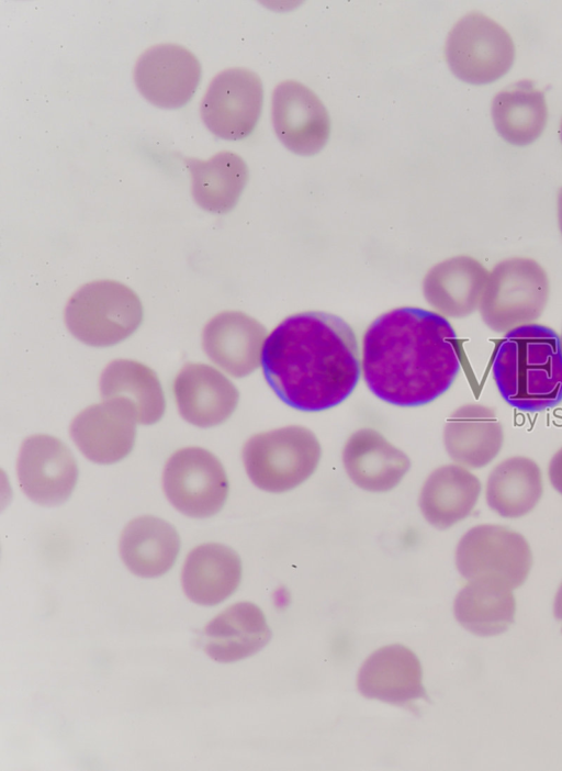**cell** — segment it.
<instances>
[{
    "mask_svg": "<svg viewBox=\"0 0 562 771\" xmlns=\"http://www.w3.org/2000/svg\"><path fill=\"white\" fill-rule=\"evenodd\" d=\"M461 368L457 334L441 314L420 308L389 311L367 328L361 369L370 391L396 406L428 404Z\"/></svg>",
    "mask_w": 562,
    "mask_h": 771,
    "instance_id": "6da1fadb",
    "label": "cell"
},
{
    "mask_svg": "<svg viewBox=\"0 0 562 771\" xmlns=\"http://www.w3.org/2000/svg\"><path fill=\"white\" fill-rule=\"evenodd\" d=\"M260 362L277 396L304 412L325 411L344 402L361 372L353 329L325 312H303L283 320L265 339Z\"/></svg>",
    "mask_w": 562,
    "mask_h": 771,
    "instance_id": "7a4b0ae2",
    "label": "cell"
},
{
    "mask_svg": "<svg viewBox=\"0 0 562 771\" xmlns=\"http://www.w3.org/2000/svg\"><path fill=\"white\" fill-rule=\"evenodd\" d=\"M492 373L504 401L524 412H541L562 401V340L552 328L530 324L505 334Z\"/></svg>",
    "mask_w": 562,
    "mask_h": 771,
    "instance_id": "3957f363",
    "label": "cell"
},
{
    "mask_svg": "<svg viewBox=\"0 0 562 771\" xmlns=\"http://www.w3.org/2000/svg\"><path fill=\"white\" fill-rule=\"evenodd\" d=\"M322 457L315 434L299 425L255 434L241 450L250 481L260 490L283 493L305 482Z\"/></svg>",
    "mask_w": 562,
    "mask_h": 771,
    "instance_id": "277c9868",
    "label": "cell"
},
{
    "mask_svg": "<svg viewBox=\"0 0 562 771\" xmlns=\"http://www.w3.org/2000/svg\"><path fill=\"white\" fill-rule=\"evenodd\" d=\"M550 281L544 268L528 257H510L490 271L479 306L485 325L495 333L535 324L544 312Z\"/></svg>",
    "mask_w": 562,
    "mask_h": 771,
    "instance_id": "5b68a950",
    "label": "cell"
},
{
    "mask_svg": "<svg viewBox=\"0 0 562 771\" xmlns=\"http://www.w3.org/2000/svg\"><path fill=\"white\" fill-rule=\"evenodd\" d=\"M143 321V305L127 286L97 280L80 287L68 300L65 323L80 342L94 347L115 345L131 336Z\"/></svg>",
    "mask_w": 562,
    "mask_h": 771,
    "instance_id": "8992f818",
    "label": "cell"
},
{
    "mask_svg": "<svg viewBox=\"0 0 562 771\" xmlns=\"http://www.w3.org/2000/svg\"><path fill=\"white\" fill-rule=\"evenodd\" d=\"M532 560L525 536L498 524L470 528L456 549V566L464 579L499 582L513 590L525 583Z\"/></svg>",
    "mask_w": 562,
    "mask_h": 771,
    "instance_id": "52a82bcc",
    "label": "cell"
},
{
    "mask_svg": "<svg viewBox=\"0 0 562 771\" xmlns=\"http://www.w3.org/2000/svg\"><path fill=\"white\" fill-rule=\"evenodd\" d=\"M446 60L461 80L484 85L503 77L515 59V45L509 33L480 12L462 16L450 30Z\"/></svg>",
    "mask_w": 562,
    "mask_h": 771,
    "instance_id": "ba28073f",
    "label": "cell"
},
{
    "mask_svg": "<svg viewBox=\"0 0 562 771\" xmlns=\"http://www.w3.org/2000/svg\"><path fill=\"white\" fill-rule=\"evenodd\" d=\"M162 489L180 513L205 518L223 509L229 483L222 462L213 452L202 447H184L167 460Z\"/></svg>",
    "mask_w": 562,
    "mask_h": 771,
    "instance_id": "9c48e42d",
    "label": "cell"
},
{
    "mask_svg": "<svg viewBox=\"0 0 562 771\" xmlns=\"http://www.w3.org/2000/svg\"><path fill=\"white\" fill-rule=\"evenodd\" d=\"M263 103L261 79L254 71L234 67L216 75L201 101V118L217 137L237 141L249 136Z\"/></svg>",
    "mask_w": 562,
    "mask_h": 771,
    "instance_id": "30bf717a",
    "label": "cell"
},
{
    "mask_svg": "<svg viewBox=\"0 0 562 771\" xmlns=\"http://www.w3.org/2000/svg\"><path fill=\"white\" fill-rule=\"evenodd\" d=\"M16 474L21 490L33 502L55 506L71 495L78 466L68 447L57 437L36 434L20 447Z\"/></svg>",
    "mask_w": 562,
    "mask_h": 771,
    "instance_id": "8fae6325",
    "label": "cell"
},
{
    "mask_svg": "<svg viewBox=\"0 0 562 771\" xmlns=\"http://www.w3.org/2000/svg\"><path fill=\"white\" fill-rule=\"evenodd\" d=\"M271 120L280 142L297 155L317 154L329 138L327 109L314 91L295 80H284L274 88Z\"/></svg>",
    "mask_w": 562,
    "mask_h": 771,
    "instance_id": "7c38bea8",
    "label": "cell"
},
{
    "mask_svg": "<svg viewBox=\"0 0 562 771\" xmlns=\"http://www.w3.org/2000/svg\"><path fill=\"white\" fill-rule=\"evenodd\" d=\"M198 58L184 46L159 44L146 49L137 59L134 80L146 100L164 109L187 104L201 79Z\"/></svg>",
    "mask_w": 562,
    "mask_h": 771,
    "instance_id": "4fadbf2b",
    "label": "cell"
},
{
    "mask_svg": "<svg viewBox=\"0 0 562 771\" xmlns=\"http://www.w3.org/2000/svg\"><path fill=\"white\" fill-rule=\"evenodd\" d=\"M172 389L180 415L198 427L224 423L238 404L239 393L233 382L205 364H186Z\"/></svg>",
    "mask_w": 562,
    "mask_h": 771,
    "instance_id": "5bb4252c",
    "label": "cell"
},
{
    "mask_svg": "<svg viewBox=\"0 0 562 771\" xmlns=\"http://www.w3.org/2000/svg\"><path fill=\"white\" fill-rule=\"evenodd\" d=\"M423 670L417 656L407 647L384 646L362 663L358 673V689L367 699L406 706L426 699Z\"/></svg>",
    "mask_w": 562,
    "mask_h": 771,
    "instance_id": "9a60e30c",
    "label": "cell"
},
{
    "mask_svg": "<svg viewBox=\"0 0 562 771\" xmlns=\"http://www.w3.org/2000/svg\"><path fill=\"white\" fill-rule=\"evenodd\" d=\"M341 458L349 479L369 492L394 489L411 468L408 456L372 428L351 434L344 445Z\"/></svg>",
    "mask_w": 562,
    "mask_h": 771,
    "instance_id": "2e32d148",
    "label": "cell"
},
{
    "mask_svg": "<svg viewBox=\"0 0 562 771\" xmlns=\"http://www.w3.org/2000/svg\"><path fill=\"white\" fill-rule=\"evenodd\" d=\"M504 428L494 407L471 403L457 409L443 428L448 456L467 468H483L501 452Z\"/></svg>",
    "mask_w": 562,
    "mask_h": 771,
    "instance_id": "e0dca14e",
    "label": "cell"
},
{
    "mask_svg": "<svg viewBox=\"0 0 562 771\" xmlns=\"http://www.w3.org/2000/svg\"><path fill=\"white\" fill-rule=\"evenodd\" d=\"M100 393L103 402L122 409L136 423L155 424L165 413V395L156 372L136 360H112L101 373Z\"/></svg>",
    "mask_w": 562,
    "mask_h": 771,
    "instance_id": "ac0fdd59",
    "label": "cell"
},
{
    "mask_svg": "<svg viewBox=\"0 0 562 771\" xmlns=\"http://www.w3.org/2000/svg\"><path fill=\"white\" fill-rule=\"evenodd\" d=\"M135 421L122 409L102 402L83 409L70 424V436L92 462L111 465L125 458L136 438Z\"/></svg>",
    "mask_w": 562,
    "mask_h": 771,
    "instance_id": "d6986e66",
    "label": "cell"
},
{
    "mask_svg": "<svg viewBox=\"0 0 562 771\" xmlns=\"http://www.w3.org/2000/svg\"><path fill=\"white\" fill-rule=\"evenodd\" d=\"M271 629L261 608L252 602H237L212 618L203 629L204 652L218 662H235L262 649Z\"/></svg>",
    "mask_w": 562,
    "mask_h": 771,
    "instance_id": "ffe728a7",
    "label": "cell"
},
{
    "mask_svg": "<svg viewBox=\"0 0 562 771\" xmlns=\"http://www.w3.org/2000/svg\"><path fill=\"white\" fill-rule=\"evenodd\" d=\"M263 331L240 312H222L211 319L202 333L206 356L233 377L251 373L261 361Z\"/></svg>",
    "mask_w": 562,
    "mask_h": 771,
    "instance_id": "44dd1931",
    "label": "cell"
},
{
    "mask_svg": "<svg viewBox=\"0 0 562 771\" xmlns=\"http://www.w3.org/2000/svg\"><path fill=\"white\" fill-rule=\"evenodd\" d=\"M241 574V560L234 549L206 543L188 554L181 571V584L189 600L199 605L214 606L237 590Z\"/></svg>",
    "mask_w": 562,
    "mask_h": 771,
    "instance_id": "7402d4cb",
    "label": "cell"
},
{
    "mask_svg": "<svg viewBox=\"0 0 562 771\" xmlns=\"http://www.w3.org/2000/svg\"><path fill=\"white\" fill-rule=\"evenodd\" d=\"M481 480L458 463L435 469L424 481L418 504L425 519L446 529L467 518L477 504Z\"/></svg>",
    "mask_w": 562,
    "mask_h": 771,
    "instance_id": "603a6c76",
    "label": "cell"
},
{
    "mask_svg": "<svg viewBox=\"0 0 562 771\" xmlns=\"http://www.w3.org/2000/svg\"><path fill=\"white\" fill-rule=\"evenodd\" d=\"M180 545V536L173 525L160 517L143 515L124 527L119 551L132 573L140 578H157L172 568Z\"/></svg>",
    "mask_w": 562,
    "mask_h": 771,
    "instance_id": "cb8c5ba5",
    "label": "cell"
},
{
    "mask_svg": "<svg viewBox=\"0 0 562 771\" xmlns=\"http://www.w3.org/2000/svg\"><path fill=\"white\" fill-rule=\"evenodd\" d=\"M543 491V474L537 461L527 456H512L488 473L485 500L499 516L518 518L538 505Z\"/></svg>",
    "mask_w": 562,
    "mask_h": 771,
    "instance_id": "d4e9b609",
    "label": "cell"
},
{
    "mask_svg": "<svg viewBox=\"0 0 562 771\" xmlns=\"http://www.w3.org/2000/svg\"><path fill=\"white\" fill-rule=\"evenodd\" d=\"M191 192L203 210L226 213L237 203L248 180V167L237 154L220 152L207 160L184 158Z\"/></svg>",
    "mask_w": 562,
    "mask_h": 771,
    "instance_id": "484cf974",
    "label": "cell"
},
{
    "mask_svg": "<svg viewBox=\"0 0 562 771\" xmlns=\"http://www.w3.org/2000/svg\"><path fill=\"white\" fill-rule=\"evenodd\" d=\"M490 271L470 256H458L436 266L429 277L432 304L451 317L479 310Z\"/></svg>",
    "mask_w": 562,
    "mask_h": 771,
    "instance_id": "4316f807",
    "label": "cell"
},
{
    "mask_svg": "<svg viewBox=\"0 0 562 771\" xmlns=\"http://www.w3.org/2000/svg\"><path fill=\"white\" fill-rule=\"evenodd\" d=\"M498 134L508 143L525 146L543 132L548 120L544 94L530 80H520L499 91L492 102Z\"/></svg>",
    "mask_w": 562,
    "mask_h": 771,
    "instance_id": "83f0119b",
    "label": "cell"
},
{
    "mask_svg": "<svg viewBox=\"0 0 562 771\" xmlns=\"http://www.w3.org/2000/svg\"><path fill=\"white\" fill-rule=\"evenodd\" d=\"M457 621L479 636L504 633L515 621L516 600L513 589L494 581L470 580L454 599Z\"/></svg>",
    "mask_w": 562,
    "mask_h": 771,
    "instance_id": "f1b7e54d",
    "label": "cell"
},
{
    "mask_svg": "<svg viewBox=\"0 0 562 771\" xmlns=\"http://www.w3.org/2000/svg\"><path fill=\"white\" fill-rule=\"evenodd\" d=\"M548 479L553 489L562 495V447L549 461Z\"/></svg>",
    "mask_w": 562,
    "mask_h": 771,
    "instance_id": "f546056e",
    "label": "cell"
},
{
    "mask_svg": "<svg viewBox=\"0 0 562 771\" xmlns=\"http://www.w3.org/2000/svg\"><path fill=\"white\" fill-rule=\"evenodd\" d=\"M554 616L558 621L562 622V582L554 599Z\"/></svg>",
    "mask_w": 562,
    "mask_h": 771,
    "instance_id": "4dcf8cb0",
    "label": "cell"
},
{
    "mask_svg": "<svg viewBox=\"0 0 562 771\" xmlns=\"http://www.w3.org/2000/svg\"><path fill=\"white\" fill-rule=\"evenodd\" d=\"M558 222H559L560 232L562 234V189L560 190V192L558 194Z\"/></svg>",
    "mask_w": 562,
    "mask_h": 771,
    "instance_id": "1f68e13d",
    "label": "cell"
},
{
    "mask_svg": "<svg viewBox=\"0 0 562 771\" xmlns=\"http://www.w3.org/2000/svg\"><path fill=\"white\" fill-rule=\"evenodd\" d=\"M560 133H561V141H562V122H561V131H560Z\"/></svg>",
    "mask_w": 562,
    "mask_h": 771,
    "instance_id": "d6a6232c",
    "label": "cell"
},
{
    "mask_svg": "<svg viewBox=\"0 0 562 771\" xmlns=\"http://www.w3.org/2000/svg\"><path fill=\"white\" fill-rule=\"evenodd\" d=\"M561 340H562V337H561Z\"/></svg>",
    "mask_w": 562,
    "mask_h": 771,
    "instance_id": "836d02e7",
    "label": "cell"
}]
</instances>
